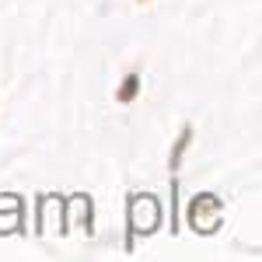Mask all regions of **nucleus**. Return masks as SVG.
Segmentation results:
<instances>
[{
  "label": "nucleus",
  "instance_id": "obj_1",
  "mask_svg": "<svg viewBox=\"0 0 262 262\" xmlns=\"http://www.w3.org/2000/svg\"><path fill=\"white\" fill-rule=\"evenodd\" d=\"M137 74H129V81H122V88H119V101H129L133 95H137Z\"/></svg>",
  "mask_w": 262,
  "mask_h": 262
},
{
  "label": "nucleus",
  "instance_id": "obj_2",
  "mask_svg": "<svg viewBox=\"0 0 262 262\" xmlns=\"http://www.w3.org/2000/svg\"><path fill=\"white\" fill-rule=\"evenodd\" d=\"M140 4H147V0H140Z\"/></svg>",
  "mask_w": 262,
  "mask_h": 262
}]
</instances>
